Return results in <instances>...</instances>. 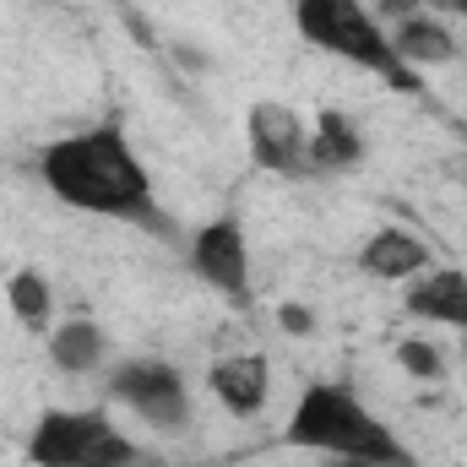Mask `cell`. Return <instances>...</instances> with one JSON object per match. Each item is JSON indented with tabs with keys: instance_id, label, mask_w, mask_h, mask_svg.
Instances as JSON below:
<instances>
[{
	"instance_id": "cell-5",
	"label": "cell",
	"mask_w": 467,
	"mask_h": 467,
	"mask_svg": "<svg viewBox=\"0 0 467 467\" xmlns=\"http://www.w3.org/2000/svg\"><path fill=\"white\" fill-rule=\"evenodd\" d=\"M109 397L119 408H130L158 435H180L191 424V391H185V375L169 358H130V364H119L109 375Z\"/></svg>"
},
{
	"instance_id": "cell-3",
	"label": "cell",
	"mask_w": 467,
	"mask_h": 467,
	"mask_svg": "<svg viewBox=\"0 0 467 467\" xmlns=\"http://www.w3.org/2000/svg\"><path fill=\"white\" fill-rule=\"evenodd\" d=\"M294 27L310 49H327L358 71H375L397 93H419V71H408L391 49V33L364 0H294Z\"/></svg>"
},
{
	"instance_id": "cell-19",
	"label": "cell",
	"mask_w": 467,
	"mask_h": 467,
	"mask_svg": "<svg viewBox=\"0 0 467 467\" xmlns=\"http://www.w3.org/2000/svg\"><path fill=\"white\" fill-rule=\"evenodd\" d=\"M327 467H380V462H358V457H332Z\"/></svg>"
},
{
	"instance_id": "cell-22",
	"label": "cell",
	"mask_w": 467,
	"mask_h": 467,
	"mask_svg": "<svg viewBox=\"0 0 467 467\" xmlns=\"http://www.w3.org/2000/svg\"><path fill=\"white\" fill-rule=\"evenodd\" d=\"M462 49H467V38H462Z\"/></svg>"
},
{
	"instance_id": "cell-7",
	"label": "cell",
	"mask_w": 467,
	"mask_h": 467,
	"mask_svg": "<svg viewBox=\"0 0 467 467\" xmlns=\"http://www.w3.org/2000/svg\"><path fill=\"white\" fill-rule=\"evenodd\" d=\"M191 272L213 288V294H223L229 305H250V244H244V223L239 218H213V223H202V229L191 234Z\"/></svg>"
},
{
	"instance_id": "cell-16",
	"label": "cell",
	"mask_w": 467,
	"mask_h": 467,
	"mask_svg": "<svg viewBox=\"0 0 467 467\" xmlns=\"http://www.w3.org/2000/svg\"><path fill=\"white\" fill-rule=\"evenodd\" d=\"M277 327L288 337H310L316 332V316H310V305H277Z\"/></svg>"
},
{
	"instance_id": "cell-18",
	"label": "cell",
	"mask_w": 467,
	"mask_h": 467,
	"mask_svg": "<svg viewBox=\"0 0 467 467\" xmlns=\"http://www.w3.org/2000/svg\"><path fill=\"white\" fill-rule=\"evenodd\" d=\"M424 11H446V16H467V0H424Z\"/></svg>"
},
{
	"instance_id": "cell-12",
	"label": "cell",
	"mask_w": 467,
	"mask_h": 467,
	"mask_svg": "<svg viewBox=\"0 0 467 467\" xmlns=\"http://www.w3.org/2000/svg\"><path fill=\"white\" fill-rule=\"evenodd\" d=\"M408 316L441 321V327H451V332H467V272L441 266V272L419 277V283L408 288Z\"/></svg>"
},
{
	"instance_id": "cell-21",
	"label": "cell",
	"mask_w": 467,
	"mask_h": 467,
	"mask_svg": "<svg viewBox=\"0 0 467 467\" xmlns=\"http://www.w3.org/2000/svg\"><path fill=\"white\" fill-rule=\"evenodd\" d=\"M462 141H467V119H462Z\"/></svg>"
},
{
	"instance_id": "cell-13",
	"label": "cell",
	"mask_w": 467,
	"mask_h": 467,
	"mask_svg": "<svg viewBox=\"0 0 467 467\" xmlns=\"http://www.w3.org/2000/svg\"><path fill=\"white\" fill-rule=\"evenodd\" d=\"M104 353H109V337H104L93 321H60V327L49 332V358H55V369H66V375H88L93 364H104Z\"/></svg>"
},
{
	"instance_id": "cell-11",
	"label": "cell",
	"mask_w": 467,
	"mask_h": 467,
	"mask_svg": "<svg viewBox=\"0 0 467 467\" xmlns=\"http://www.w3.org/2000/svg\"><path fill=\"white\" fill-rule=\"evenodd\" d=\"M358 266L380 283H402V277H419L430 266V244L413 229H375L358 250Z\"/></svg>"
},
{
	"instance_id": "cell-10",
	"label": "cell",
	"mask_w": 467,
	"mask_h": 467,
	"mask_svg": "<svg viewBox=\"0 0 467 467\" xmlns=\"http://www.w3.org/2000/svg\"><path fill=\"white\" fill-rule=\"evenodd\" d=\"M369 158V141L348 109H321L310 125V174H348Z\"/></svg>"
},
{
	"instance_id": "cell-9",
	"label": "cell",
	"mask_w": 467,
	"mask_h": 467,
	"mask_svg": "<svg viewBox=\"0 0 467 467\" xmlns=\"http://www.w3.org/2000/svg\"><path fill=\"white\" fill-rule=\"evenodd\" d=\"M391 49H397V60H402L408 71L457 66V60L467 55L462 38L451 33V22H441V16H424V11H413V16H402V22L391 27Z\"/></svg>"
},
{
	"instance_id": "cell-1",
	"label": "cell",
	"mask_w": 467,
	"mask_h": 467,
	"mask_svg": "<svg viewBox=\"0 0 467 467\" xmlns=\"http://www.w3.org/2000/svg\"><path fill=\"white\" fill-rule=\"evenodd\" d=\"M38 180L60 207L93 213V218H115V223H141L152 234H174V223L163 218L152 180L136 158V147L125 141L115 119L55 136L38 152Z\"/></svg>"
},
{
	"instance_id": "cell-14",
	"label": "cell",
	"mask_w": 467,
	"mask_h": 467,
	"mask_svg": "<svg viewBox=\"0 0 467 467\" xmlns=\"http://www.w3.org/2000/svg\"><path fill=\"white\" fill-rule=\"evenodd\" d=\"M5 305H11V316L27 327V332H44L49 327V316H55V294H49V283H44V272H16L11 283H5Z\"/></svg>"
},
{
	"instance_id": "cell-2",
	"label": "cell",
	"mask_w": 467,
	"mask_h": 467,
	"mask_svg": "<svg viewBox=\"0 0 467 467\" xmlns=\"http://www.w3.org/2000/svg\"><path fill=\"white\" fill-rule=\"evenodd\" d=\"M283 446L327 451V457H358V462H380V467H419L413 451L364 408V397L348 380L305 386L294 413H288V424H283Z\"/></svg>"
},
{
	"instance_id": "cell-15",
	"label": "cell",
	"mask_w": 467,
	"mask_h": 467,
	"mask_svg": "<svg viewBox=\"0 0 467 467\" xmlns=\"http://www.w3.org/2000/svg\"><path fill=\"white\" fill-rule=\"evenodd\" d=\"M397 364H402L413 380H441V375H446V353L435 348L430 337H402V343H397Z\"/></svg>"
},
{
	"instance_id": "cell-4",
	"label": "cell",
	"mask_w": 467,
	"mask_h": 467,
	"mask_svg": "<svg viewBox=\"0 0 467 467\" xmlns=\"http://www.w3.org/2000/svg\"><path fill=\"white\" fill-rule=\"evenodd\" d=\"M27 462L33 467H141V446L109 413L44 408L38 424L27 430Z\"/></svg>"
},
{
	"instance_id": "cell-6",
	"label": "cell",
	"mask_w": 467,
	"mask_h": 467,
	"mask_svg": "<svg viewBox=\"0 0 467 467\" xmlns=\"http://www.w3.org/2000/svg\"><path fill=\"white\" fill-rule=\"evenodd\" d=\"M244 141H250V163L255 169L283 174V180H316L310 174V130H305V119L294 115L288 104H277V99L250 104Z\"/></svg>"
},
{
	"instance_id": "cell-17",
	"label": "cell",
	"mask_w": 467,
	"mask_h": 467,
	"mask_svg": "<svg viewBox=\"0 0 467 467\" xmlns=\"http://www.w3.org/2000/svg\"><path fill=\"white\" fill-rule=\"evenodd\" d=\"M413 11H424V0H375V16H391V22H402Z\"/></svg>"
},
{
	"instance_id": "cell-8",
	"label": "cell",
	"mask_w": 467,
	"mask_h": 467,
	"mask_svg": "<svg viewBox=\"0 0 467 467\" xmlns=\"http://www.w3.org/2000/svg\"><path fill=\"white\" fill-rule=\"evenodd\" d=\"M207 391L218 397V408H229L234 419H255L266 408V391H272V369H266V353H229L207 369Z\"/></svg>"
},
{
	"instance_id": "cell-20",
	"label": "cell",
	"mask_w": 467,
	"mask_h": 467,
	"mask_svg": "<svg viewBox=\"0 0 467 467\" xmlns=\"http://www.w3.org/2000/svg\"><path fill=\"white\" fill-rule=\"evenodd\" d=\"M457 337H462V358H467V332H457Z\"/></svg>"
}]
</instances>
